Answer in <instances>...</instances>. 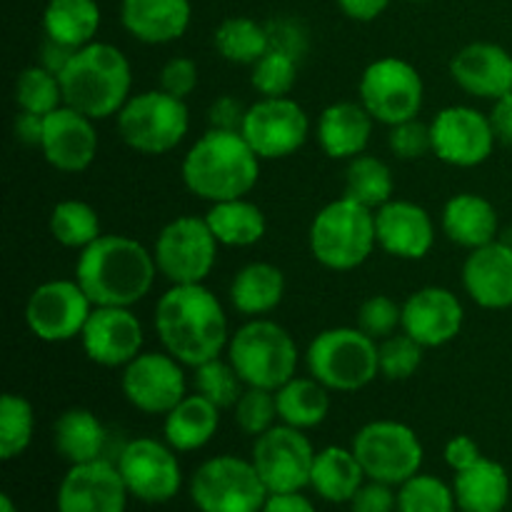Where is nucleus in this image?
Masks as SVG:
<instances>
[{"label": "nucleus", "mask_w": 512, "mask_h": 512, "mask_svg": "<svg viewBox=\"0 0 512 512\" xmlns=\"http://www.w3.org/2000/svg\"><path fill=\"white\" fill-rule=\"evenodd\" d=\"M308 373L338 393H358L380 375L378 340L355 328H330L315 335L305 353Z\"/></svg>", "instance_id": "0eeeda50"}, {"label": "nucleus", "mask_w": 512, "mask_h": 512, "mask_svg": "<svg viewBox=\"0 0 512 512\" xmlns=\"http://www.w3.org/2000/svg\"><path fill=\"white\" fill-rule=\"evenodd\" d=\"M358 328L373 340H385L403 328V305L390 295H370L358 308Z\"/></svg>", "instance_id": "de8ad7c7"}, {"label": "nucleus", "mask_w": 512, "mask_h": 512, "mask_svg": "<svg viewBox=\"0 0 512 512\" xmlns=\"http://www.w3.org/2000/svg\"><path fill=\"white\" fill-rule=\"evenodd\" d=\"M0 512H18V508H15L13 498H10L8 493L0 495Z\"/></svg>", "instance_id": "680f3d73"}, {"label": "nucleus", "mask_w": 512, "mask_h": 512, "mask_svg": "<svg viewBox=\"0 0 512 512\" xmlns=\"http://www.w3.org/2000/svg\"><path fill=\"white\" fill-rule=\"evenodd\" d=\"M118 470L130 498L140 503H168L180 493V485H183L178 450L155 438L130 440L120 453Z\"/></svg>", "instance_id": "dca6fc26"}, {"label": "nucleus", "mask_w": 512, "mask_h": 512, "mask_svg": "<svg viewBox=\"0 0 512 512\" xmlns=\"http://www.w3.org/2000/svg\"><path fill=\"white\" fill-rule=\"evenodd\" d=\"M73 55H75L73 48H68V45H60V43H55V40L45 38L43 48H40L38 65L48 68L50 73L60 75L65 70V65L70 63V58H73Z\"/></svg>", "instance_id": "bf43d9fd"}, {"label": "nucleus", "mask_w": 512, "mask_h": 512, "mask_svg": "<svg viewBox=\"0 0 512 512\" xmlns=\"http://www.w3.org/2000/svg\"><path fill=\"white\" fill-rule=\"evenodd\" d=\"M450 75L465 93L498 100L512 93V55L503 45L470 43L453 55Z\"/></svg>", "instance_id": "b1692460"}, {"label": "nucleus", "mask_w": 512, "mask_h": 512, "mask_svg": "<svg viewBox=\"0 0 512 512\" xmlns=\"http://www.w3.org/2000/svg\"><path fill=\"white\" fill-rule=\"evenodd\" d=\"M275 403H278V420L285 425H293L298 430L318 428L330 413V395L320 380L310 378H290L283 388L275 390Z\"/></svg>", "instance_id": "c9c22d12"}, {"label": "nucleus", "mask_w": 512, "mask_h": 512, "mask_svg": "<svg viewBox=\"0 0 512 512\" xmlns=\"http://www.w3.org/2000/svg\"><path fill=\"white\" fill-rule=\"evenodd\" d=\"M235 425L243 430L245 435L268 433L278 420V403H275V390L265 388H245L240 400L233 408Z\"/></svg>", "instance_id": "49530a36"}, {"label": "nucleus", "mask_w": 512, "mask_h": 512, "mask_svg": "<svg viewBox=\"0 0 512 512\" xmlns=\"http://www.w3.org/2000/svg\"><path fill=\"white\" fill-rule=\"evenodd\" d=\"M205 220H208L215 240L225 248H250V245L260 243L268 230L263 210L245 198L213 203Z\"/></svg>", "instance_id": "f704fd0d"}, {"label": "nucleus", "mask_w": 512, "mask_h": 512, "mask_svg": "<svg viewBox=\"0 0 512 512\" xmlns=\"http://www.w3.org/2000/svg\"><path fill=\"white\" fill-rule=\"evenodd\" d=\"M243 138L260 160H280L298 153L310 135V120L303 105L293 98H260L248 105Z\"/></svg>", "instance_id": "2eb2a0df"}, {"label": "nucleus", "mask_w": 512, "mask_h": 512, "mask_svg": "<svg viewBox=\"0 0 512 512\" xmlns=\"http://www.w3.org/2000/svg\"><path fill=\"white\" fill-rule=\"evenodd\" d=\"M265 30H268V40L273 50H283V53L293 55L295 60H303L308 55L310 35L308 28L298 18L280 15V18L268 20Z\"/></svg>", "instance_id": "8fccbe9b"}, {"label": "nucleus", "mask_w": 512, "mask_h": 512, "mask_svg": "<svg viewBox=\"0 0 512 512\" xmlns=\"http://www.w3.org/2000/svg\"><path fill=\"white\" fill-rule=\"evenodd\" d=\"M40 150L48 165H53L60 173H83L98 155L95 120L70 105H60L58 110L45 115Z\"/></svg>", "instance_id": "412c9836"}, {"label": "nucleus", "mask_w": 512, "mask_h": 512, "mask_svg": "<svg viewBox=\"0 0 512 512\" xmlns=\"http://www.w3.org/2000/svg\"><path fill=\"white\" fill-rule=\"evenodd\" d=\"M268 495L253 460L238 455L205 460L190 478V500L200 512H260Z\"/></svg>", "instance_id": "1a4fd4ad"}, {"label": "nucleus", "mask_w": 512, "mask_h": 512, "mask_svg": "<svg viewBox=\"0 0 512 512\" xmlns=\"http://www.w3.org/2000/svg\"><path fill=\"white\" fill-rule=\"evenodd\" d=\"M58 78L63 103L93 120L118 115L133 88V70L123 50L98 40L75 50Z\"/></svg>", "instance_id": "20e7f679"}, {"label": "nucleus", "mask_w": 512, "mask_h": 512, "mask_svg": "<svg viewBox=\"0 0 512 512\" xmlns=\"http://www.w3.org/2000/svg\"><path fill=\"white\" fill-rule=\"evenodd\" d=\"M105 425L95 413L85 408H70L60 413L53 425L55 453L70 465H83L100 460L105 450Z\"/></svg>", "instance_id": "473e14b6"}, {"label": "nucleus", "mask_w": 512, "mask_h": 512, "mask_svg": "<svg viewBox=\"0 0 512 512\" xmlns=\"http://www.w3.org/2000/svg\"><path fill=\"white\" fill-rule=\"evenodd\" d=\"M415 3H423V0H415Z\"/></svg>", "instance_id": "e2e57ef3"}, {"label": "nucleus", "mask_w": 512, "mask_h": 512, "mask_svg": "<svg viewBox=\"0 0 512 512\" xmlns=\"http://www.w3.org/2000/svg\"><path fill=\"white\" fill-rule=\"evenodd\" d=\"M348 505L350 512H398V493L393 485L368 480Z\"/></svg>", "instance_id": "603ef678"}, {"label": "nucleus", "mask_w": 512, "mask_h": 512, "mask_svg": "<svg viewBox=\"0 0 512 512\" xmlns=\"http://www.w3.org/2000/svg\"><path fill=\"white\" fill-rule=\"evenodd\" d=\"M373 123L375 118L365 110L363 103L340 100L320 113L315 135L328 158L350 160L365 153L373 135Z\"/></svg>", "instance_id": "bb28decb"}, {"label": "nucleus", "mask_w": 512, "mask_h": 512, "mask_svg": "<svg viewBox=\"0 0 512 512\" xmlns=\"http://www.w3.org/2000/svg\"><path fill=\"white\" fill-rule=\"evenodd\" d=\"M100 5L95 0H48L43 13L45 38L80 50L95 40L100 30Z\"/></svg>", "instance_id": "72a5a7b5"}, {"label": "nucleus", "mask_w": 512, "mask_h": 512, "mask_svg": "<svg viewBox=\"0 0 512 512\" xmlns=\"http://www.w3.org/2000/svg\"><path fill=\"white\" fill-rule=\"evenodd\" d=\"M155 333L165 353L188 368L220 358L228 348V315L205 283L170 285L155 305Z\"/></svg>", "instance_id": "f257e3e1"}, {"label": "nucleus", "mask_w": 512, "mask_h": 512, "mask_svg": "<svg viewBox=\"0 0 512 512\" xmlns=\"http://www.w3.org/2000/svg\"><path fill=\"white\" fill-rule=\"evenodd\" d=\"M120 390L135 410L168 415L188 395V380L180 360L170 353H140L120 375Z\"/></svg>", "instance_id": "f3484780"}, {"label": "nucleus", "mask_w": 512, "mask_h": 512, "mask_svg": "<svg viewBox=\"0 0 512 512\" xmlns=\"http://www.w3.org/2000/svg\"><path fill=\"white\" fill-rule=\"evenodd\" d=\"M300 60L283 50L270 48L255 65H250V85L260 98H285L295 88Z\"/></svg>", "instance_id": "37998d69"}, {"label": "nucleus", "mask_w": 512, "mask_h": 512, "mask_svg": "<svg viewBox=\"0 0 512 512\" xmlns=\"http://www.w3.org/2000/svg\"><path fill=\"white\" fill-rule=\"evenodd\" d=\"M463 285L475 305L485 310L512 308V245L493 240L470 250L463 265Z\"/></svg>", "instance_id": "393cba45"}, {"label": "nucleus", "mask_w": 512, "mask_h": 512, "mask_svg": "<svg viewBox=\"0 0 512 512\" xmlns=\"http://www.w3.org/2000/svg\"><path fill=\"white\" fill-rule=\"evenodd\" d=\"M245 113H248V108L243 105V100H238L235 95H220L210 105L208 123L215 130H233V133H240Z\"/></svg>", "instance_id": "864d4df0"}, {"label": "nucleus", "mask_w": 512, "mask_h": 512, "mask_svg": "<svg viewBox=\"0 0 512 512\" xmlns=\"http://www.w3.org/2000/svg\"><path fill=\"white\" fill-rule=\"evenodd\" d=\"M93 308L78 280H48L30 293L25 323L43 343H68L80 338Z\"/></svg>", "instance_id": "4468645a"}, {"label": "nucleus", "mask_w": 512, "mask_h": 512, "mask_svg": "<svg viewBox=\"0 0 512 512\" xmlns=\"http://www.w3.org/2000/svg\"><path fill=\"white\" fill-rule=\"evenodd\" d=\"M390 0H338V8L358 23H370L388 10Z\"/></svg>", "instance_id": "13d9d810"}, {"label": "nucleus", "mask_w": 512, "mask_h": 512, "mask_svg": "<svg viewBox=\"0 0 512 512\" xmlns=\"http://www.w3.org/2000/svg\"><path fill=\"white\" fill-rule=\"evenodd\" d=\"M43 128H45V115L28 113V110H18L13 120V135L23 145H38L43 140Z\"/></svg>", "instance_id": "6e6d98bb"}, {"label": "nucleus", "mask_w": 512, "mask_h": 512, "mask_svg": "<svg viewBox=\"0 0 512 512\" xmlns=\"http://www.w3.org/2000/svg\"><path fill=\"white\" fill-rule=\"evenodd\" d=\"M193 20L190 0H123L120 23L145 45H165L183 38Z\"/></svg>", "instance_id": "a878e982"}, {"label": "nucleus", "mask_w": 512, "mask_h": 512, "mask_svg": "<svg viewBox=\"0 0 512 512\" xmlns=\"http://www.w3.org/2000/svg\"><path fill=\"white\" fill-rule=\"evenodd\" d=\"M213 45L220 58L233 65H255L270 50L265 23H258L248 15L225 18L215 28Z\"/></svg>", "instance_id": "e433bc0d"}, {"label": "nucleus", "mask_w": 512, "mask_h": 512, "mask_svg": "<svg viewBox=\"0 0 512 512\" xmlns=\"http://www.w3.org/2000/svg\"><path fill=\"white\" fill-rule=\"evenodd\" d=\"M285 295V275L273 263H248L230 283V303L240 315L263 318L273 313Z\"/></svg>", "instance_id": "7c9ffc66"}, {"label": "nucleus", "mask_w": 512, "mask_h": 512, "mask_svg": "<svg viewBox=\"0 0 512 512\" xmlns=\"http://www.w3.org/2000/svg\"><path fill=\"white\" fill-rule=\"evenodd\" d=\"M198 80H200L198 63H195L193 58H183V55H178V58H170L168 63L160 68L158 88L165 90V93L175 95V98L185 100L188 95L195 93Z\"/></svg>", "instance_id": "3c124183"}, {"label": "nucleus", "mask_w": 512, "mask_h": 512, "mask_svg": "<svg viewBox=\"0 0 512 512\" xmlns=\"http://www.w3.org/2000/svg\"><path fill=\"white\" fill-rule=\"evenodd\" d=\"M440 223H443V233L448 235V240H453L460 248L475 250L498 240V210L488 198L478 193L453 195L445 203Z\"/></svg>", "instance_id": "cd10ccee"}, {"label": "nucleus", "mask_w": 512, "mask_h": 512, "mask_svg": "<svg viewBox=\"0 0 512 512\" xmlns=\"http://www.w3.org/2000/svg\"><path fill=\"white\" fill-rule=\"evenodd\" d=\"M218 240L208 220L198 215H180L158 233L153 258L158 273L170 285L205 283L218 258Z\"/></svg>", "instance_id": "9b49d317"}, {"label": "nucleus", "mask_w": 512, "mask_h": 512, "mask_svg": "<svg viewBox=\"0 0 512 512\" xmlns=\"http://www.w3.org/2000/svg\"><path fill=\"white\" fill-rule=\"evenodd\" d=\"M35 433V410L28 398L5 393L0 400V458L13 460L28 450Z\"/></svg>", "instance_id": "ea45409f"}, {"label": "nucleus", "mask_w": 512, "mask_h": 512, "mask_svg": "<svg viewBox=\"0 0 512 512\" xmlns=\"http://www.w3.org/2000/svg\"><path fill=\"white\" fill-rule=\"evenodd\" d=\"M250 460L270 495L303 493L310 485L315 450L305 430L280 423L255 438Z\"/></svg>", "instance_id": "ddd939ff"}, {"label": "nucleus", "mask_w": 512, "mask_h": 512, "mask_svg": "<svg viewBox=\"0 0 512 512\" xmlns=\"http://www.w3.org/2000/svg\"><path fill=\"white\" fill-rule=\"evenodd\" d=\"M488 118L498 143L512 145V93L493 100V110H490Z\"/></svg>", "instance_id": "4d7b16f0"}, {"label": "nucleus", "mask_w": 512, "mask_h": 512, "mask_svg": "<svg viewBox=\"0 0 512 512\" xmlns=\"http://www.w3.org/2000/svg\"><path fill=\"white\" fill-rule=\"evenodd\" d=\"M390 153L398 160H420L423 155L433 153V138H430V125L413 118L390 128L388 135Z\"/></svg>", "instance_id": "09e8293b"}, {"label": "nucleus", "mask_w": 512, "mask_h": 512, "mask_svg": "<svg viewBox=\"0 0 512 512\" xmlns=\"http://www.w3.org/2000/svg\"><path fill=\"white\" fill-rule=\"evenodd\" d=\"M228 360L245 388L278 390L298 375V345L283 325L250 318L228 340Z\"/></svg>", "instance_id": "423d86ee"}, {"label": "nucleus", "mask_w": 512, "mask_h": 512, "mask_svg": "<svg viewBox=\"0 0 512 512\" xmlns=\"http://www.w3.org/2000/svg\"><path fill=\"white\" fill-rule=\"evenodd\" d=\"M155 275L153 253L128 235H100L75 263V280L93 305L133 308L153 290Z\"/></svg>", "instance_id": "f03ea898"}, {"label": "nucleus", "mask_w": 512, "mask_h": 512, "mask_svg": "<svg viewBox=\"0 0 512 512\" xmlns=\"http://www.w3.org/2000/svg\"><path fill=\"white\" fill-rule=\"evenodd\" d=\"M13 98L18 110L38 115H50L60 105H65L60 78L43 65H30V68L20 70L18 78H15Z\"/></svg>", "instance_id": "a19ab883"}, {"label": "nucleus", "mask_w": 512, "mask_h": 512, "mask_svg": "<svg viewBox=\"0 0 512 512\" xmlns=\"http://www.w3.org/2000/svg\"><path fill=\"white\" fill-rule=\"evenodd\" d=\"M398 512H460L453 485L435 475H413L398 490Z\"/></svg>", "instance_id": "c03bdc74"}, {"label": "nucleus", "mask_w": 512, "mask_h": 512, "mask_svg": "<svg viewBox=\"0 0 512 512\" xmlns=\"http://www.w3.org/2000/svg\"><path fill=\"white\" fill-rule=\"evenodd\" d=\"M358 90L360 103L373 115L375 123L390 125V128L418 118L425 98L423 78L415 65L395 55L373 60L360 75Z\"/></svg>", "instance_id": "f8f14e48"}, {"label": "nucleus", "mask_w": 512, "mask_h": 512, "mask_svg": "<svg viewBox=\"0 0 512 512\" xmlns=\"http://www.w3.org/2000/svg\"><path fill=\"white\" fill-rule=\"evenodd\" d=\"M115 118L123 143L140 155L170 153L183 143L190 128L185 100L160 88L130 95Z\"/></svg>", "instance_id": "6e6552de"}, {"label": "nucleus", "mask_w": 512, "mask_h": 512, "mask_svg": "<svg viewBox=\"0 0 512 512\" xmlns=\"http://www.w3.org/2000/svg\"><path fill=\"white\" fill-rule=\"evenodd\" d=\"M433 155L453 168H475L493 155L495 138L488 115L470 105L443 108L430 123Z\"/></svg>", "instance_id": "a211bd4d"}, {"label": "nucleus", "mask_w": 512, "mask_h": 512, "mask_svg": "<svg viewBox=\"0 0 512 512\" xmlns=\"http://www.w3.org/2000/svg\"><path fill=\"white\" fill-rule=\"evenodd\" d=\"M180 175L185 188L200 200L223 203L245 198L258 185L260 158L243 133L210 128L185 153Z\"/></svg>", "instance_id": "7ed1b4c3"}, {"label": "nucleus", "mask_w": 512, "mask_h": 512, "mask_svg": "<svg viewBox=\"0 0 512 512\" xmlns=\"http://www.w3.org/2000/svg\"><path fill=\"white\" fill-rule=\"evenodd\" d=\"M308 243L310 253L323 268L338 273L360 268L378 245L375 210L343 195L315 213Z\"/></svg>", "instance_id": "39448f33"}, {"label": "nucleus", "mask_w": 512, "mask_h": 512, "mask_svg": "<svg viewBox=\"0 0 512 512\" xmlns=\"http://www.w3.org/2000/svg\"><path fill=\"white\" fill-rule=\"evenodd\" d=\"M465 323V310L458 295L440 285H428L403 303V328L423 348L453 343Z\"/></svg>", "instance_id": "4be33fe9"}, {"label": "nucleus", "mask_w": 512, "mask_h": 512, "mask_svg": "<svg viewBox=\"0 0 512 512\" xmlns=\"http://www.w3.org/2000/svg\"><path fill=\"white\" fill-rule=\"evenodd\" d=\"M220 428V408L200 393L185 395L163 423L165 443L178 453H195L215 438Z\"/></svg>", "instance_id": "c756f323"}, {"label": "nucleus", "mask_w": 512, "mask_h": 512, "mask_svg": "<svg viewBox=\"0 0 512 512\" xmlns=\"http://www.w3.org/2000/svg\"><path fill=\"white\" fill-rule=\"evenodd\" d=\"M128 488L118 465L108 460L70 465L60 480L58 512H125L128 508Z\"/></svg>", "instance_id": "aec40b11"}, {"label": "nucleus", "mask_w": 512, "mask_h": 512, "mask_svg": "<svg viewBox=\"0 0 512 512\" xmlns=\"http://www.w3.org/2000/svg\"><path fill=\"white\" fill-rule=\"evenodd\" d=\"M393 190V173H390V168L383 160L368 153H360L348 160V168H345V195L350 200L370 210H378L393 200Z\"/></svg>", "instance_id": "4c0bfd02"}, {"label": "nucleus", "mask_w": 512, "mask_h": 512, "mask_svg": "<svg viewBox=\"0 0 512 512\" xmlns=\"http://www.w3.org/2000/svg\"><path fill=\"white\" fill-rule=\"evenodd\" d=\"M453 493L460 512H505L510 500L508 470L483 455L468 470L455 473Z\"/></svg>", "instance_id": "c85d7f7f"}, {"label": "nucleus", "mask_w": 512, "mask_h": 512, "mask_svg": "<svg viewBox=\"0 0 512 512\" xmlns=\"http://www.w3.org/2000/svg\"><path fill=\"white\" fill-rule=\"evenodd\" d=\"M353 453L368 480L403 485L420 473L425 450L418 433L398 420H373L353 438Z\"/></svg>", "instance_id": "9d476101"}, {"label": "nucleus", "mask_w": 512, "mask_h": 512, "mask_svg": "<svg viewBox=\"0 0 512 512\" xmlns=\"http://www.w3.org/2000/svg\"><path fill=\"white\" fill-rule=\"evenodd\" d=\"M260 512H318L303 493H278L268 495Z\"/></svg>", "instance_id": "052dcab7"}, {"label": "nucleus", "mask_w": 512, "mask_h": 512, "mask_svg": "<svg viewBox=\"0 0 512 512\" xmlns=\"http://www.w3.org/2000/svg\"><path fill=\"white\" fill-rule=\"evenodd\" d=\"M423 345L415 338H410L408 333H395L390 338L380 340L378 343V355H380V375L385 380H408L418 373V368L423 365Z\"/></svg>", "instance_id": "a18cd8bd"}, {"label": "nucleus", "mask_w": 512, "mask_h": 512, "mask_svg": "<svg viewBox=\"0 0 512 512\" xmlns=\"http://www.w3.org/2000/svg\"><path fill=\"white\" fill-rule=\"evenodd\" d=\"M193 388L195 393H200L210 403L218 405L220 410H225L235 408V403L243 395L245 383L240 380L238 370L233 368L230 360L213 358L208 363L193 368Z\"/></svg>", "instance_id": "79ce46f5"}, {"label": "nucleus", "mask_w": 512, "mask_h": 512, "mask_svg": "<svg viewBox=\"0 0 512 512\" xmlns=\"http://www.w3.org/2000/svg\"><path fill=\"white\" fill-rule=\"evenodd\" d=\"M480 458H483L480 445L475 443L470 435H455V438H450L448 445H445V463H448L455 473L468 470L470 465L478 463Z\"/></svg>", "instance_id": "5fc2aeb1"}, {"label": "nucleus", "mask_w": 512, "mask_h": 512, "mask_svg": "<svg viewBox=\"0 0 512 512\" xmlns=\"http://www.w3.org/2000/svg\"><path fill=\"white\" fill-rule=\"evenodd\" d=\"M375 235L388 255L420 260L433 250L435 225L428 210L410 200H390L375 210Z\"/></svg>", "instance_id": "5701e85b"}, {"label": "nucleus", "mask_w": 512, "mask_h": 512, "mask_svg": "<svg viewBox=\"0 0 512 512\" xmlns=\"http://www.w3.org/2000/svg\"><path fill=\"white\" fill-rule=\"evenodd\" d=\"M50 233L63 248L85 250L103 235L100 215L83 200H60L50 213Z\"/></svg>", "instance_id": "58836bf2"}, {"label": "nucleus", "mask_w": 512, "mask_h": 512, "mask_svg": "<svg viewBox=\"0 0 512 512\" xmlns=\"http://www.w3.org/2000/svg\"><path fill=\"white\" fill-rule=\"evenodd\" d=\"M363 465L355 458L353 448H338L330 445L315 453L313 473H310V488L328 503H350L360 488L365 485Z\"/></svg>", "instance_id": "2f4dec72"}, {"label": "nucleus", "mask_w": 512, "mask_h": 512, "mask_svg": "<svg viewBox=\"0 0 512 512\" xmlns=\"http://www.w3.org/2000/svg\"><path fill=\"white\" fill-rule=\"evenodd\" d=\"M80 343L100 368H125L143 353V325L130 308L95 305L80 333Z\"/></svg>", "instance_id": "6ab92c4d"}]
</instances>
